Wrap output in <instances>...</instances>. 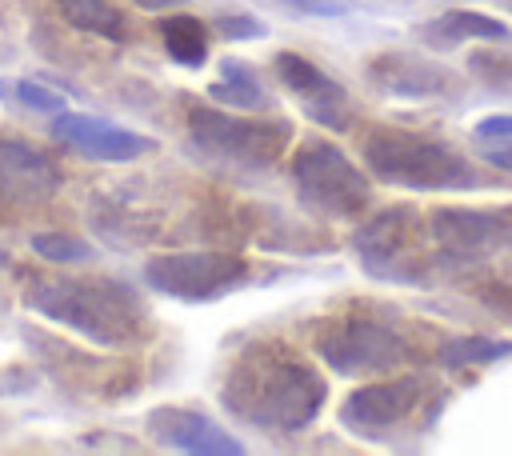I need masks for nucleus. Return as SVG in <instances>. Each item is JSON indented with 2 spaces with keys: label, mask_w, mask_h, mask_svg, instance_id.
<instances>
[{
  "label": "nucleus",
  "mask_w": 512,
  "mask_h": 456,
  "mask_svg": "<svg viewBox=\"0 0 512 456\" xmlns=\"http://www.w3.org/2000/svg\"><path fill=\"white\" fill-rule=\"evenodd\" d=\"M136 8H144V12H168V8H180V4H188V0H132Z\"/></svg>",
  "instance_id": "cd10ccee"
},
{
  "label": "nucleus",
  "mask_w": 512,
  "mask_h": 456,
  "mask_svg": "<svg viewBox=\"0 0 512 456\" xmlns=\"http://www.w3.org/2000/svg\"><path fill=\"white\" fill-rule=\"evenodd\" d=\"M216 32L224 36V40H256V36H264V24L260 20H252V16H216Z\"/></svg>",
  "instance_id": "b1692460"
},
{
  "label": "nucleus",
  "mask_w": 512,
  "mask_h": 456,
  "mask_svg": "<svg viewBox=\"0 0 512 456\" xmlns=\"http://www.w3.org/2000/svg\"><path fill=\"white\" fill-rule=\"evenodd\" d=\"M148 432L168 444V448H180V452H196V456H240L244 444L224 432L216 420L192 412V408H176V404H160L144 416Z\"/></svg>",
  "instance_id": "4468645a"
},
{
  "label": "nucleus",
  "mask_w": 512,
  "mask_h": 456,
  "mask_svg": "<svg viewBox=\"0 0 512 456\" xmlns=\"http://www.w3.org/2000/svg\"><path fill=\"white\" fill-rule=\"evenodd\" d=\"M276 72L308 120H316L332 132L352 128V96L344 92V84L336 76H328L324 68H316L300 52H276Z\"/></svg>",
  "instance_id": "9b49d317"
},
{
  "label": "nucleus",
  "mask_w": 512,
  "mask_h": 456,
  "mask_svg": "<svg viewBox=\"0 0 512 456\" xmlns=\"http://www.w3.org/2000/svg\"><path fill=\"white\" fill-rule=\"evenodd\" d=\"M208 96H212L216 104L240 108V112H272V108H276V100L260 88L256 68L244 64V60H232V56L220 64V80L208 88Z\"/></svg>",
  "instance_id": "f3484780"
},
{
  "label": "nucleus",
  "mask_w": 512,
  "mask_h": 456,
  "mask_svg": "<svg viewBox=\"0 0 512 456\" xmlns=\"http://www.w3.org/2000/svg\"><path fill=\"white\" fill-rule=\"evenodd\" d=\"M252 276V264L236 252H156L144 260V284L156 288L168 300L180 304H212L236 288H244Z\"/></svg>",
  "instance_id": "6e6552de"
},
{
  "label": "nucleus",
  "mask_w": 512,
  "mask_h": 456,
  "mask_svg": "<svg viewBox=\"0 0 512 456\" xmlns=\"http://www.w3.org/2000/svg\"><path fill=\"white\" fill-rule=\"evenodd\" d=\"M160 40H164V52L184 64V68H200L208 60V28L196 20V16H164L160 20Z\"/></svg>",
  "instance_id": "a211bd4d"
},
{
  "label": "nucleus",
  "mask_w": 512,
  "mask_h": 456,
  "mask_svg": "<svg viewBox=\"0 0 512 456\" xmlns=\"http://www.w3.org/2000/svg\"><path fill=\"white\" fill-rule=\"evenodd\" d=\"M20 300L100 348H136L148 340V308L116 276H32Z\"/></svg>",
  "instance_id": "f03ea898"
},
{
  "label": "nucleus",
  "mask_w": 512,
  "mask_h": 456,
  "mask_svg": "<svg viewBox=\"0 0 512 456\" xmlns=\"http://www.w3.org/2000/svg\"><path fill=\"white\" fill-rule=\"evenodd\" d=\"M52 136L60 144H68L72 152L88 156V160H100V164H128V160H140L156 148L152 136H140V132H128L112 120H100V116H88V112H56L52 120Z\"/></svg>",
  "instance_id": "f8f14e48"
},
{
  "label": "nucleus",
  "mask_w": 512,
  "mask_h": 456,
  "mask_svg": "<svg viewBox=\"0 0 512 456\" xmlns=\"http://www.w3.org/2000/svg\"><path fill=\"white\" fill-rule=\"evenodd\" d=\"M32 252L52 260V264H88L96 256L92 244H84L76 236H64V232H36L32 236Z\"/></svg>",
  "instance_id": "412c9836"
},
{
  "label": "nucleus",
  "mask_w": 512,
  "mask_h": 456,
  "mask_svg": "<svg viewBox=\"0 0 512 456\" xmlns=\"http://www.w3.org/2000/svg\"><path fill=\"white\" fill-rule=\"evenodd\" d=\"M328 384L284 344H248L220 384V404L244 428L300 432L320 416Z\"/></svg>",
  "instance_id": "f257e3e1"
},
{
  "label": "nucleus",
  "mask_w": 512,
  "mask_h": 456,
  "mask_svg": "<svg viewBox=\"0 0 512 456\" xmlns=\"http://www.w3.org/2000/svg\"><path fill=\"white\" fill-rule=\"evenodd\" d=\"M320 360L340 376H372V372H400L416 360V348L384 320L372 316H340L316 332Z\"/></svg>",
  "instance_id": "1a4fd4ad"
},
{
  "label": "nucleus",
  "mask_w": 512,
  "mask_h": 456,
  "mask_svg": "<svg viewBox=\"0 0 512 456\" xmlns=\"http://www.w3.org/2000/svg\"><path fill=\"white\" fill-rule=\"evenodd\" d=\"M364 164L372 168L376 180L396 184V188H416V192H440V188H456V192H472L480 184H488L480 176V168L456 152L448 140L424 136V132H404V128H372L360 140Z\"/></svg>",
  "instance_id": "7ed1b4c3"
},
{
  "label": "nucleus",
  "mask_w": 512,
  "mask_h": 456,
  "mask_svg": "<svg viewBox=\"0 0 512 456\" xmlns=\"http://www.w3.org/2000/svg\"><path fill=\"white\" fill-rule=\"evenodd\" d=\"M64 184V172L52 156L24 140H0V192L12 200H48Z\"/></svg>",
  "instance_id": "2eb2a0df"
},
{
  "label": "nucleus",
  "mask_w": 512,
  "mask_h": 456,
  "mask_svg": "<svg viewBox=\"0 0 512 456\" xmlns=\"http://www.w3.org/2000/svg\"><path fill=\"white\" fill-rule=\"evenodd\" d=\"M352 248L372 280L416 288V284H432V276H436L432 244H424V224H420L416 208H408V204H396V208H384L380 216H372L352 236Z\"/></svg>",
  "instance_id": "423d86ee"
},
{
  "label": "nucleus",
  "mask_w": 512,
  "mask_h": 456,
  "mask_svg": "<svg viewBox=\"0 0 512 456\" xmlns=\"http://www.w3.org/2000/svg\"><path fill=\"white\" fill-rule=\"evenodd\" d=\"M368 80L404 100H436V96H460V76L428 56L416 52H380L368 60Z\"/></svg>",
  "instance_id": "ddd939ff"
},
{
  "label": "nucleus",
  "mask_w": 512,
  "mask_h": 456,
  "mask_svg": "<svg viewBox=\"0 0 512 456\" xmlns=\"http://www.w3.org/2000/svg\"><path fill=\"white\" fill-rule=\"evenodd\" d=\"M476 136L484 140H512V112H500V116H488L476 124Z\"/></svg>",
  "instance_id": "a878e982"
},
{
  "label": "nucleus",
  "mask_w": 512,
  "mask_h": 456,
  "mask_svg": "<svg viewBox=\"0 0 512 456\" xmlns=\"http://www.w3.org/2000/svg\"><path fill=\"white\" fill-rule=\"evenodd\" d=\"M480 156H484L492 168L512 172V140H504V144H488V148H480Z\"/></svg>",
  "instance_id": "bb28decb"
},
{
  "label": "nucleus",
  "mask_w": 512,
  "mask_h": 456,
  "mask_svg": "<svg viewBox=\"0 0 512 456\" xmlns=\"http://www.w3.org/2000/svg\"><path fill=\"white\" fill-rule=\"evenodd\" d=\"M428 236L444 264H480L512 248V208H432Z\"/></svg>",
  "instance_id": "9d476101"
},
{
  "label": "nucleus",
  "mask_w": 512,
  "mask_h": 456,
  "mask_svg": "<svg viewBox=\"0 0 512 456\" xmlns=\"http://www.w3.org/2000/svg\"><path fill=\"white\" fill-rule=\"evenodd\" d=\"M468 68L472 76H480V84L512 88V52H472Z\"/></svg>",
  "instance_id": "5701e85b"
},
{
  "label": "nucleus",
  "mask_w": 512,
  "mask_h": 456,
  "mask_svg": "<svg viewBox=\"0 0 512 456\" xmlns=\"http://www.w3.org/2000/svg\"><path fill=\"white\" fill-rule=\"evenodd\" d=\"M512 356V340H488V336H460V340H444L436 348V360L444 368H468V364H492Z\"/></svg>",
  "instance_id": "aec40b11"
},
{
  "label": "nucleus",
  "mask_w": 512,
  "mask_h": 456,
  "mask_svg": "<svg viewBox=\"0 0 512 456\" xmlns=\"http://www.w3.org/2000/svg\"><path fill=\"white\" fill-rule=\"evenodd\" d=\"M0 96H8V100H16V104H24V108H32V112H64V96L60 92H52L48 84H36V80H24V76H16V80H0Z\"/></svg>",
  "instance_id": "4be33fe9"
},
{
  "label": "nucleus",
  "mask_w": 512,
  "mask_h": 456,
  "mask_svg": "<svg viewBox=\"0 0 512 456\" xmlns=\"http://www.w3.org/2000/svg\"><path fill=\"white\" fill-rule=\"evenodd\" d=\"M444 404H448L444 384L412 372V376H392V380L348 392V400L340 404V424L360 440L392 444L400 436L432 432Z\"/></svg>",
  "instance_id": "20e7f679"
},
{
  "label": "nucleus",
  "mask_w": 512,
  "mask_h": 456,
  "mask_svg": "<svg viewBox=\"0 0 512 456\" xmlns=\"http://www.w3.org/2000/svg\"><path fill=\"white\" fill-rule=\"evenodd\" d=\"M276 4H284L300 16H344L348 12L340 0H276Z\"/></svg>",
  "instance_id": "393cba45"
},
{
  "label": "nucleus",
  "mask_w": 512,
  "mask_h": 456,
  "mask_svg": "<svg viewBox=\"0 0 512 456\" xmlns=\"http://www.w3.org/2000/svg\"><path fill=\"white\" fill-rule=\"evenodd\" d=\"M416 36L428 40L432 48H452L460 40H508L512 28L500 24L496 16H484V12H444L428 24H420Z\"/></svg>",
  "instance_id": "dca6fc26"
},
{
  "label": "nucleus",
  "mask_w": 512,
  "mask_h": 456,
  "mask_svg": "<svg viewBox=\"0 0 512 456\" xmlns=\"http://www.w3.org/2000/svg\"><path fill=\"white\" fill-rule=\"evenodd\" d=\"M508 4H512V0H508Z\"/></svg>",
  "instance_id": "c85d7f7f"
},
{
  "label": "nucleus",
  "mask_w": 512,
  "mask_h": 456,
  "mask_svg": "<svg viewBox=\"0 0 512 456\" xmlns=\"http://www.w3.org/2000/svg\"><path fill=\"white\" fill-rule=\"evenodd\" d=\"M188 136H192V148L212 168L232 172V176H260L284 156L292 140V124L288 120H240V116H224L216 108L192 104Z\"/></svg>",
  "instance_id": "39448f33"
},
{
  "label": "nucleus",
  "mask_w": 512,
  "mask_h": 456,
  "mask_svg": "<svg viewBox=\"0 0 512 456\" xmlns=\"http://www.w3.org/2000/svg\"><path fill=\"white\" fill-rule=\"evenodd\" d=\"M56 8H60V16H64L72 28L92 32V36H100V40L120 44V40L128 36L124 16H120L108 0H56Z\"/></svg>",
  "instance_id": "6ab92c4d"
},
{
  "label": "nucleus",
  "mask_w": 512,
  "mask_h": 456,
  "mask_svg": "<svg viewBox=\"0 0 512 456\" xmlns=\"http://www.w3.org/2000/svg\"><path fill=\"white\" fill-rule=\"evenodd\" d=\"M292 188L296 200L316 212V216H332V220H352L372 204V184L368 176L328 140H304L292 152Z\"/></svg>",
  "instance_id": "0eeeda50"
}]
</instances>
